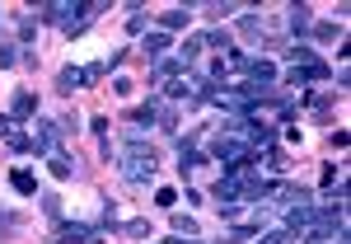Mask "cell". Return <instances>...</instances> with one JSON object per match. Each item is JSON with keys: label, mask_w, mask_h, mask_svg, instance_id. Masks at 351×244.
<instances>
[{"label": "cell", "mask_w": 351, "mask_h": 244, "mask_svg": "<svg viewBox=\"0 0 351 244\" xmlns=\"http://www.w3.org/2000/svg\"><path fill=\"white\" fill-rule=\"evenodd\" d=\"M43 212H47L52 221H61V197H52V192H47V197H43Z\"/></svg>", "instance_id": "cell-17"}, {"label": "cell", "mask_w": 351, "mask_h": 244, "mask_svg": "<svg viewBox=\"0 0 351 244\" xmlns=\"http://www.w3.org/2000/svg\"><path fill=\"white\" fill-rule=\"evenodd\" d=\"M10 132H14V118H0V136L10 141Z\"/></svg>", "instance_id": "cell-21"}, {"label": "cell", "mask_w": 351, "mask_h": 244, "mask_svg": "<svg viewBox=\"0 0 351 244\" xmlns=\"http://www.w3.org/2000/svg\"><path fill=\"white\" fill-rule=\"evenodd\" d=\"M263 244H291V230H271V235H263Z\"/></svg>", "instance_id": "cell-19"}, {"label": "cell", "mask_w": 351, "mask_h": 244, "mask_svg": "<svg viewBox=\"0 0 351 244\" xmlns=\"http://www.w3.org/2000/svg\"><path fill=\"white\" fill-rule=\"evenodd\" d=\"M56 244H104V225H61Z\"/></svg>", "instance_id": "cell-4"}, {"label": "cell", "mask_w": 351, "mask_h": 244, "mask_svg": "<svg viewBox=\"0 0 351 244\" xmlns=\"http://www.w3.org/2000/svg\"><path fill=\"white\" fill-rule=\"evenodd\" d=\"M10 184H14V192H24V197H33V192H38V179H33L28 169H14V174H10Z\"/></svg>", "instance_id": "cell-7"}, {"label": "cell", "mask_w": 351, "mask_h": 244, "mask_svg": "<svg viewBox=\"0 0 351 244\" xmlns=\"http://www.w3.org/2000/svg\"><path fill=\"white\" fill-rule=\"evenodd\" d=\"M173 230H178V235H197V221L183 217V212H173Z\"/></svg>", "instance_id": "cell-12"}, {"label": "cell", "mask_w": 351, "mask_h": 244, "mask_svg": "<svg viewBox=\"0 0 351 244\" xmlns=\"http://www.w3.org/2000/svg\"><path fill=\"white\" fill-rule=\"evenodd\" d=\"M47 169H52L56 179H71V174H75V164L66 160V155H61V151H56V155H47Z\"/></svg>", "instance_id": "cell-9"}, {"label": "cell", "mask_w": 351, "mask_h": 244, "mask_svg": "<svg viewBox=\"0 0 351 244\" xmlns=\"http://www.w3.org/2000/svg\"><path fill=\"white\" fill-rule=\"evenodd\" d=\"M122 230H127V235H132V240H145V235H150V221H127V225H122Z\"/></svg>", "instance_id": "cell-14"}, {"label": "cell", "mask_w": 351, "mask_h": 244, "mask_svg": "<svg viewBox=\"0 0 351 244\" xmlns=\"http://www.w3.org/2000/svg\"><path fill=\"white\" fill-rule=\"evenodd\" d=\"M117 169H122V179H132V184H150L155 179V151L145 146V141H122V151H117Z\"/></svg>", "instance_id": "cell-1"}, {"label": "cell", "mask_w": 351, "mask_h": 244, "mask_svg": "<svg viewBox=\"0 0 351 244\" xmlns=\"http://www.w3.org/2000/svg\"><path fill=\"white\" fill-rule=\"evenodd\" d=\"M61 127H56V122H33V136H28V141H33V151H38V155H56V151H61Z\"/></svg>", "instance_id": "cell-2"}, {"label": "cell", "mask_w": 351, "mask_h": 244, "mask_svg": "<svg viewBox=\"0 0 351 244\" xmlns=\"http://www.w3.org/2000/svg\"><path fill=\"white\" fill-rule=\"evenodd\" d=\"M328 76H332V71H328L324 61H300L295 71H291V85L304 89V85H319V80H328Z\"/></svg>", "instance_id": "cell-3"}, {"label": "cell", "mask_w": 351, "mask_h": 244, "mask_svg": "<svg viewBox=\"0 0 351 244\" xmlns=\"http://www.w3.org/2000/svg\"><path fill=\"white\" fill-rule=\"evenodd\" d=\"M314 38H324V43H328V38H337V24H319V28H314Z\"/></svg>", "instance_id": "cell-20"}, {"label": "cell", "mask_w": 351, "mask_h": 244, "mask_svg": "<svg viewBox=\"0 0 351 244\" xmlns=\"http://www.w3.org/2000/svg\"><path fill=\"white\" fill-rule=\"evenodd\" d=\"M19 61V47H10V43H0V71H10Z\"/></svg>", "instance_id": "cell-15"}, {"label": "cell", "mask_w": 351, "mask_h": 244, "mask_svg": "<svg viewBox=\"0 0 351 244\" xmlns=\"http://www.w3.org/2000/svg\"><path fill=\"white\" fill-rule=\"evenodd\" d=\"M188 19H192L188 10H169V14H164L160 24H164V33H173V28H188Z\"/></svg>", "instance_id": "cell-11"}, {"label": "cell", "mask_w": 351, "mask_h": 244, "mask_svg": "<svg viewBox=\"0 0 351 244\" xmlns=\"http://www.w3.org/2000/svg\"><path fill=\"white\" fill-rule=\"evenodd\" d=\"M127 33H150V19H145V14H141V10H136L132 19H127Z\"/></svg>", "instance_id": "cell-16"}, {"label": "cell", "mask_w": 351, "mask_h": 244, "mask_svg": "<svg viewBox=\"0 0 351 244\" xmlns=\"http://www.w3.org/2000/svg\"><path fill=\"white\" fill-rule=\"evenodd\" d=\"M309 28H314L309 10H304V5H295V10H291V33H309Z\"/></svg>", "instance_id": "cell-10"}, {"label": "cell", "mask_w": 351, "mask_h": 244, "mask_svg": "<svg viewBox=\"0 0 351 244\" xmlns=\"http://www.w3.org/2000/svg\"><path fill=\"white\" fill-rule=\"evenodd\" d=\"M33 109H38V99L33 94H14V104H10V118L19 122V118H33Z\"/></svg>", "instance_id": "cell-6"}, {"label": "cell", "mask_w": 351, "mask_h": 244, "mask_svg": "<svg viewBox=\"0 0 351 244\" xmlns=\"http://www.w3.org/2000/svg\"><path fill=\"white\" fill-rule=\"evenodd\" d=\"M141 52H145V56H164V52H169V33H164V28L145 33V38H141Z\"/></svg>", "instance_id": "cell-5"}, {"label": "cell", "mask_w": 351, "mask_h": 244, "mask_svg": "<svg viewBox=\"0 0 351 244\" xmlns=\"http://www.w3.org/2000/svg\"><path fill=\"white\" fill-rule=\"evenodd\" d=\"M75 85H84V71H75V66H66V71L56 76V89H61V94H71Z\"/></svg>", "instance_id": "cell-8"}, {"label": "cell", "mask_w": 351, "mask_h": 244, "mask_svg": "<svg viewBox=\"0 0 351 244\" xmlns=\"http://www.w3.org/2000/svg\"><path fill=\"white\" fill-rule=\"evenodd\" d=\"M33 38H38V19H24L19 24V43H33Z\"/></svg>", "instance_id": "cell-18"}, {"label": "cell", "mask_w": 351, "mask_h": 244, "mask_svg": "<svg viewBox=\"0 0 351 244\" xmlns=\"http://www.w3.org/2000/svg\"><path fill=\"white\" fill-rule=\"evenodd\" d=\"M202 47H230V33H220V28H211V33L202 38Z\"/></svg>", "instance_id": "cell-13"}]
</instances>
